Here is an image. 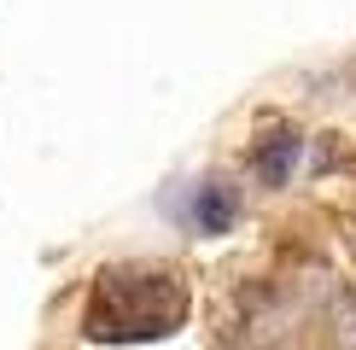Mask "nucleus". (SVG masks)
<instances>
[{"mask_svg": "<svg viewBox=\"0 0 356 350\" xmlns=\"http://www.w3.org/2000/svg\"><path fill=\"white\" fill-rule=\"evenodd\" d=\"M292 164H298V135H269V146L257 152V175L269 187H280L292 175Z\"/></svg>", "mask_w": 356, "mask_h": 350, "instance_id": "3", "label": "nucleus"}, {"mask_svg": "<svg viewBox=\"0 0 356 350\" xmlns=\"http://www.w3.org/2000/svg\"><path fill=\"white\" fill-rule=\"evenodd\" d=\"M333 344L339 350H356V292L350 286L333 292Z\"/></svg>", "mask_w": 356, "mask_h": 350, "instance_id": "4", "label": "nucleus"}, {"mask_svg": "<svg viewBox=\"0 0 356 350\" xmlns=\"http://www.w3.org/2000/svg\"><path fill=\"white\" fill-rule=\"evenodd\" d=\"M187 321V286L170 269H106L94 281L82 333L106 344H140V339H170Z\"/></svg>", "mask_w": 356, "mask_h": 350, "instance_id": "1", "label": "nucleus"}, {"mask_svg": "<svg viewBox=\"0 0 356 350\" xmlns=\"http://www.w3.org/2000/svg\"><path fill=\"white\" fill-rule=\"evenodd\" d=\"M193 222H199V233H228L234 228V193L222 181H204L193 193Z\"/></svg>", "mask_w": 356, "mask_h": 350, "instance_id": "2", "label": "nucleus"}]
</instances>
